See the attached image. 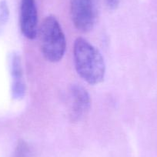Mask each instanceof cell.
I'll list each match as a JSON object with an SVG mask.
<instances>
[{
    "instance_id": "cell-1",
    "label": "cell",
    "mask_w": 157,
    "mask_h": 157,
    "mask_svg": "<svg viewBox=\"0 0 157 157\" xmlns=\"http://www.w3.org/2000/svg\"><path fill=\"white\" fill-rule=\"evenodd\" d=\"M73 58L77 73L90 85H97L104 80L105 64L99 49L82 37L75 39Z\"/></svg>"
},
{
    "instance_id": "cell-2",
    "label": "cell",
    "mask_w": 157,
    "mask_h": 157,
    "mask_svg": "<svg viewBox=\"0 0 157 157\" xmlns=\"http://www.w3.org/2000/svg\"><path fill=\"white\" fill-rule=\"evenodd\" d=\"M39 45L43 56L47 61L58 63L64 56L66 40L58 19L48 16L38 29Z\"/></svg>"
},
{
    "instance_id": "cell-3",
    "label": "cell",
    "mask_w": 157,
    "mask_h": 157,
    "mask_svg": "<svg viewBox=\"0 0 157 157\" xmlns=\"http://www.w3.org/2000/svg\"><path fill=\"white\" fill-rule=\"evenodd\" d=\"M70 13L76 29L81 33H89L97 22L99 0H70Z\"/></svg>"
},
{
    "instance_id": "cell-4",
    "label": "cell",
    "mask_w": 157,
    "mask_h": 157,
    "mask_svg": "<svg viewBox=\"0 0 157 157\" xmlns=\"http://www.w3.org/2000/svg\"><path fill=\"white\" fill-rule=\"evenodd\" d=\"M69 117L71 121H80L90 109L91 99L90 94L83 86L73 84L69 89Z\"/></svg>"
},
{
    "instance_id": "cell-5",
    "label": "cell",
    "mask_w": 157,
    "mask_h": 157,
    "mask_svg": "<svg viewBox=\"0 0 157 157\" xmlns=\"http://www.w3.org/2000/svg\"><path fill=\"white\" fill-rule=\"evenodd\" d=\"M19 24L22 35L33 40L38 34V13L36 0H21Z\"/></svg>"
},
{
    "instance_id": "cell-6",
    "label": "cell",
    "mask_w": 157,
    "mask_h": 157,
    "mask_svg": "<svg viewBox=\"0 0 157 157\" xmlns=\"http://www.w3.org/2000/svg\"><path fill=\"white\" fill-rule=\"evenodd\" d=\"M10 72L12 75V96L14 99L20 100L25 94V85L21 57L18 53H13L10 59Z\"/></svg>"
},
{
    "instance_id": "cell-7",
    "label": "cell",
    "mask_w": 157,
    "mask_h": 157,
    "mask_svg": "<svg viewBox=\"0 0 157 157\" xmlns=\"http://www.w3.org/2000/svg\"><path fill=\"white\" fill-rule=\"evenodd\" d=\"M10 16V10L6 1H0V31L3 29Z\"/></svg>"
},
{
    "instance_id": "cell-8",
    "label": "cell",
    "mask_w": 157,
    "mask_h": 157,
    "mask_svg": "<svg viewBox=\"0 0 157 157\" xmlns=\"http://www.w3.org/2000/svg\"><path fill=\"white\" fill-rule=\"evenodd\" d=\"M29 154V148L28 144L24 141H19L16 146L15 157H28Z\"/></svg>"
},
{
    "instance_id": "cell-9",
    "label": "cell",
    "mask_w": 157,
    "mask_h": 157,
    "mask_svg": "<svg viewBox=\"0 0 157 157\" xmlns=\"http://www.w3.org/2000/svg\"><path fill=\"white\" fill-rule=\"evenodd\" d=\"M105 5L109 10H115L119 7L120 3V0H105Z\"/></svg>"
}]
</instances>
